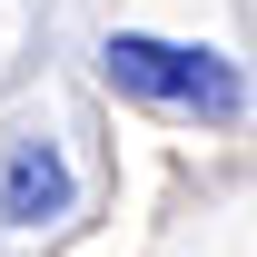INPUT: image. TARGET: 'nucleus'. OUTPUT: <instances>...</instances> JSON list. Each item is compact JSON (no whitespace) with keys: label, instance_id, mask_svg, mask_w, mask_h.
<instances>
[{"label":"nucleus","instance_id":"f257e3e1","mask_svg":"<svg viewBox=\"0 0 257 257\" xmlns=\"http://www.w3.org/2000/svg\"><path fill=\"white\" fill-rule=\"evenodd\" d=\"M99 79L159 119H188V128H237L247 119V69L227 50H198V40H159V30H109L99 50Z\"/></svg>","mask_w":257,"mask_h":257},{"label":"nucleus","instance_id":"f03ea898","mask_svg":"<svg viewBox=\"0 0 257 257\" xmlns=\"http://www.w3.org/2000/svg\"><path fill=\"white\" fill-rule=\"evenodd\" d=\"M79 208V168L50 128H20L0 149V227H60Z\"/></svg>","mask_w":257,"mask_h":257}]
</instances>
